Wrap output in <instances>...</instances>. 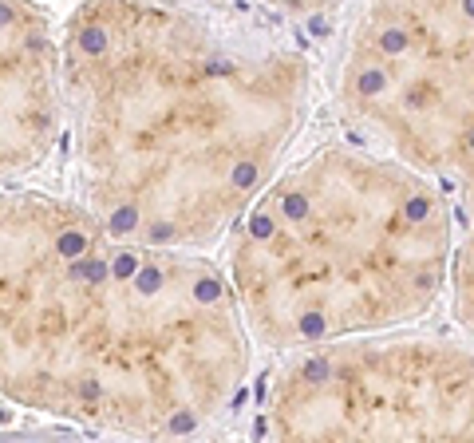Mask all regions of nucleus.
Instances as JSON below:
<instances>
[{
	"instance_id": "1",
	"label": "nucleus",
	"mask_w": 474,
	"mask_h": 443,
	"mask_svg": "<svg viewBox=\"0 0 474 443\" xmlns=\"http://www.w3.org/2000/svg\"><path fill=\"white\" fill-rule=\"evenodd\" d=\"M249 341L214 253L123 241L60 182L0 186V408L52 431L202 440L253 400Z\"/></svg>"
},
{
	"instance_id": "2",
	"label": "nucleus",
	"mask_w": 474,
	"mask_h": 443,
	"mask_svg": "<svg viewBox=\"0 0 474 443\" xmlns=\"http://www.w3.org/2000/svg\"><path fill=\"white\" fill-rule=\"evenodd\" d=\"M60 186L107 234L225 246L269 186L293 67L182 0H83L60 24Z\"/></svg>"
},
{
	"instance_id": "3",
	"label": "nucleus",
	"mask_w": 474,
	"mask_h": 443,
	"mask_svg": "<svg viewBox=\"0 0 474 443\" xmlns=\"http://www.w3.org/2000/svg\"><path fill=\"white\" fill-rule=\"evenodd\" d=\"M60 147V28L28 0H0V186L40 178Z\"/></svg>"
},
{
	"instance_id": "4",
	"label": "nucleus",
	"mask_w": 474,
	"mask_h": 443,
	"mask_svg": "<svg viewBox=\"0 0 474 443\" xmlns=\"http://www.w3.org/2000/svg\"><path fill=\"white\" fill-rule=\"evenodd\" d=\"M462 12H466V16L474 20V0H462Z\"/></svg>"
},
{
	"instance_id": "5",
	"label": "nucleus",
	"mask_w": 474,
	"mask_h": 443,
	"mask_svg": "<svg viewBox=\"0 0 474 443\" xmlns=\"http://www.w3.org/2000/svg\"><path fill=\"white\" fill-rule=\"evenodd\" d=\"M471 151H474V127H471Z\"/></svg>"
}]
</instances>
